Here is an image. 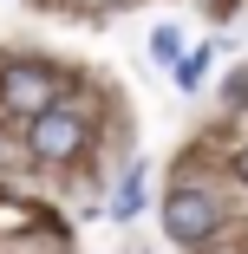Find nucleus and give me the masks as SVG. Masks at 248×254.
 <instances>
[{"instance_id": "nucleus-8", "label": "nucleus", "mask_w": 248, "mask_h": 254, "mask_svg": "<svg viewBox=\"0 0 248 254\" xmlns=\"http://www.w3.org/2000/svg\"><path fill=\"white\" fill-rule=\"evenodd\" d=\"M235 176H242V183H248V150H242V157H235Z\"/></svg>"}, {"instance_id": "nucleus-6", "label": "nucleus", "mask_w": 248, "mask_h": 254, "mask_svg": "<svg viewBox=\"0 0 248 254\" xmlns=\"http://www.w3.org/2000/svg\"><path fill=\"white\" fill-rule=\"evenodd\" d=\"M151 53H157V59H176V33H170V26H164V33L151 39Z\"/></svg>"}, {"instance_id": "nucleus-9", "label": "nucleus", "mask_w": 248, "mask_h": 254, "mask_svg": "<svg viewBox=\"0 0 248 254\" xmlns=\"http://www.w3.org/2000/svg\"><path fill=\"white\" fill-rule=\"evenodd\" d=\"M111 7H118V0H111Z\"/></svg>"}, {"instance_id": "nucleus-4", "label": "nucleus", "mask_w": 248, "mask_h": 254, "mask_svg": "<svg viewBox=\"0 0 248 254\" xmlns=\"http://www.w3.org/2000/svg\"><path fill=\"white\" fill-rule=\"evenodd\" d=\"M203 78H209V53H189V59H176V85H183V91H196Z\"/></svg>"}, {"instance_id": "nucleus-2", "label": "nucleus", "mask_w": 248, "mask_h": 254, "mask_svg": "<svg viewBox=\"0 0 248 254\" xmlns=\"http://www.w3.org/2000/svg\"><path fill=\"white\" fill-rule=\"evenodd\" d=\"M26 143H33V163H79L85 143H91V118L59 98L53 111H39V118L26 124Z\"/></svg>"}, {"instance_id": "nucleus-7", "label": "nucleus", "mask_w": 248, "mask_h": 254, "mask_svg": "<svg viewBox=\"0 0 248 254\" xmlns=\"http://www.w3.org/2000/svg\"><path fill=\"white\" fill-rule=\"evenodd\" d=\"M229 105H248V72H235V78H229Z\"/></svg>"}, {"instance_id": "nucleus-5", "label": "nucleus", "mask_w": 248, "mask_h": 254, "mask_svg": "<svg viewBox=\"0 0 248 254\" xmlns=\"http://www.w3.org/2000/svg\"><path fill=\"white\" fill-rule=\"evenodd\" d=\"M137 202H144V176H131V183H124V195H118V215H131Z\"/></svg>"}, {"instance_id": "nucleus-1", "label": "nucleus", "mask_w": 248, "mask_h": 254, "mask_svg": "<svg viewBox=\"0 0 248 254\" xmlns=\"http://www.w3.org/2000/svg\"><path fill=\"white\" fill-rule=\"evenodd\" d=\"M164 228H170V241L176 248H209L216 235H222V202L209 195V189H196V183H176L170 195H164Z\"/></svg>"}, {"instance_id": "nucleus-3", "label": "nucleus", "mask_w": 248, "mask_h": 254, "mask_svg": "<svg viewBox=\"0 0 248 254\" xmlns=\"http://www.w3.org/2000/svg\"><path fill=\"white\" fill-rule=\"evenodd\" d=\"M59 72L53 65H39V59H20V65H7V72H0V111H7V118H39V111H53L59 105Z\"/></svg>"}]
</instances>
